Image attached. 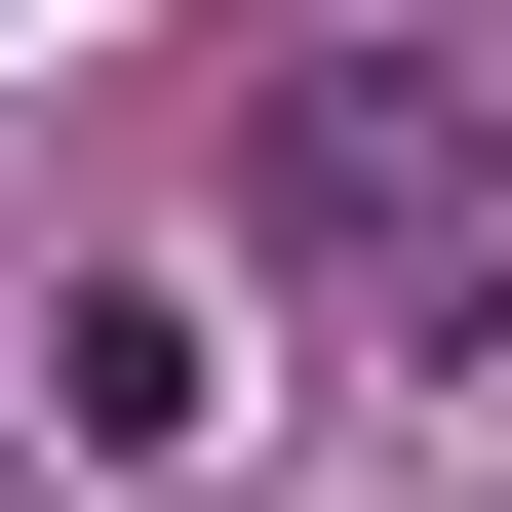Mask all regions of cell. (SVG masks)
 Segmentation results:
<instances>
[{"instance_id": "obj_1", "label": "cell", "mask_w": 512, "mask_h": 512, "mask_svg": "<svg viewBox=\"0 0 512 512\" xmlns=\"http://www.w3.org/2000/svg\"><path fill=\"white\" fill-rule=\"evenodd\" d=\"M276 197H316L355 276H434V316H512V158L434 119V79H316V119H276Z\"/></svg>"}, {"instance_id": "obj_2", "label": "cell", "mask_w": 512, "mask_h": 512, "mask_svg": "<svg viewBox=\"0 0 512 512\" xmlns=\"http://www.w3.org/2000/svg\"><path fill=\"white\" fill-rule=\"evenodd\" d=\"M40 434H79V473H197V434H237V355H197L158 276H79V316H40Z\"/></svg>"}]
</instances>
